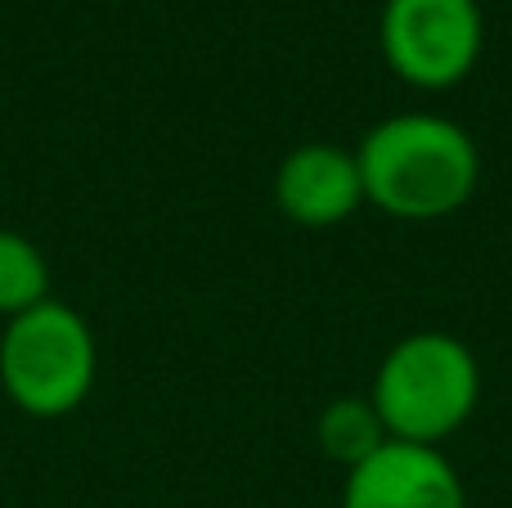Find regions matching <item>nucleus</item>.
<instances>
[{
  "instance_id": "f257e3e1",
  "label": "nucleus",
  "mask_w": 512,
  "mask_h": 508,
  "mask_svg": "<svg viewBox=\"0 0 512 508\" xmlns=\"http://www.w3.org/2000/svg\"><path fill=\"white\" fill-rule=\"evenodd\" d=\"M364 203L396 221H445L463 212L481 185V149L441 113H391L364 131Z\"/></svg>"
},
{
  "instance_id": "f03ea898",
  "label": "nucleus",
  "mask_w": 512,
  "mask_h": 508,
  "mask_svg": "<svg viewBox=\"0 0 512 508\" xmlns=\"http://www.w3.org/2000/svg\"><path fill=\"white\" fill-rule=\"evenodd\" d=\"M373 410L391 441L441 446L481 401V365L463 338L445 329L405 333L373 369Z\"/></svg>"
},
{
  "instance_id": "7ed1b4c3",
  "label": "nucleus",
  "mask_w": 512,
  "mask_h": 508,
  "mask_svg": "<svg viewBox=\"0 0 512 508\" xmlns=\"http://www.w3.org/2000/svg\"><path fill=\"white\" fill-rule=\"evenodd\" d=\"M0 383L9 401L36 419L77 410L95 383L90 324L63 302H41L14 315L0 338Z\"/></svg>"
},
{
  "instance_id": "20e7f679",
  "label": "nucleus",
  "mask_w": 512,
  "mask_h": 508,
  "mask_svg": "<svg viewBox=\"0 0 512 508\" xmlns=\"http://www.w3.org/2000/svg\"><path fill=\"white\" fill-rule=\"evenodd\" d=\"M378 45L414 90H454L477 68L486 18L477 0H382Z\"/></svg>"
},
{
  "instance_id": "39448f33",
  "label": "nucleus",
  "mask_w": 512,
  "mask_h": 508,
  "mask_svg": "<svg viewBox=\"0 0 512 508\" xmlns=\"http://www.w3.org/2000/svg\"><path fill=\"white\" fill-rule=\"evenodd\" d=\"M342 508H468V491L441 446L387 437L369 459L346 468Z\"/></svg>"
},
{
  "instance_id": "423d86ee",
  "label": "nucleus",
  "mask_w": 512,
  "mask_h": 508,
  "mask_svg": "<svg viewBox=\"0 0 512 508\" xmlns=\"http://www.w3.org/2000/svg\"><path fill=\"white\" fill-rule=\"evenodd\" d=\"M274 207L301 230H333L364 207V180L355 153L328 140H306L274 167Z\"/></svg>"
},
{
  "instance_id": "0eeeda50",
  "label": "nucleus",
  "mask_w": 512,
  "mask_h": 508,
  "mask_svg": "<svg viewBox=\"0 0 512 508\" xmlns=\"http://www.w3.org/2000/svg\"><path fill=\"white\" fill-rule=\"evenodd\" d=\"M315 437H319L324 459H333L337 468H355L360 459H369L387 441V428H382L369 396H333L319 410Z\"/></svg>"
},
{
  "instance_id": "6e6552de",
  "label": "nucleus",
  "mask_w": 512,
  "mask_h": 508,
  "mask_svg": "<svg viewBox=\"0 0 512 508\" xmlns=\"http://www.w3.org/2000/svg\"><path fill=\"white\" fill-rule=\"evenodd\" d=\"M50 288V270L45 257L36 252V243H27L23 234L0 230V315H23L32 306L45 302Z\"/></svg>"
}]
</instances>
